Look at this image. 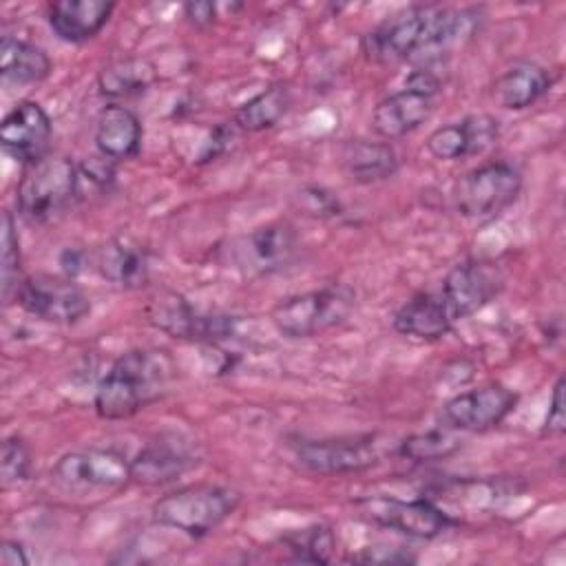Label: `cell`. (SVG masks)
I'll return each mask as SVG.
<instances>
[{"label": "cell", "instance_id": "obj_1", "mask_svg": "<svg viewBox=\"0 0 566 566\" xmlns=\"http://www.w3.org/2000/svg\"><path fill=\"white\" fill-rule=\"evenodd\" d=\"M473 20L462 11L440 7H409L371 29L363 38V53L374 64H396L413 55H440L471 31Z\"/></svg>", "mask_w": 566, "mask_h": 566}, {"label": "cell", "instance_id": "obj_2", "mask_svg": "<svg viewBox=\"0 0 566 566\" xmlns=\"http://www.w3.org/2000/svg\"><path fill=\"white\" fill-rule=\"evenodd\" d=\"M175 376V363L164 349H130L115 358L95 387L93 409L102 420H126L159 400Z\"/></svg>", "mask_w": 566, "mask_h": 566}, {"label": "cell", "instance_id": "obj_3", "mask_svg": "<svg viewBox=\"0 0 566 566\" xmlns=\"http://www.w3.org/2000/svg\"><path fill=\"white\" fill-rule=\"evenodd\" d=\"M241 493L221 484H186L161 495L150 515L155 524L190 537H203L221 526L239 506Z\"/></svg>", "mask_w": 566, "mask_h": 566}, {"label": "cell", "instance_id": "obj_4", "mask_svg": "<svg viewBox=\"0 0 566 566\" xmlns=\"http://www.w3.org/2000/svg\"><path fill=\"white\" fill-rule=\"evenodd\" d=\"M77 192V166L69 157L46 155L27 166L20 177L15 188L18 214L29 223H49L71 206Z\"/></svg>", "mask_w": 566, "mask_h": 566}, {"label": "cell", "instance_id": "obj_5", "mask_svg": "<svg viewBox=\"0 0 566 566\" xmlns=\"http://www.w3.org/2000/svg\"><path fill=\"white\" fill-rule=\"evenodd\" d=\"M356 294L347 285H323L279 301L270 314L272 325L287 338H312L340 325L354 310Z\"/></svg>", "mask_w": 566, "mask_h": 566}, {"label": "cell", "instance_id": "obj_6", "mask_svg": "<svg viewBox=\"0 0 566 566\" xmlns=\"http://www.w3.org/2000/svg\"><path fill=\"white\" fill-rule=\"evenodd\" d=\"M522 190V175L509 161H486L464 172L453 186L458 214L473 221H489L502 214Z\"/></svg>", "mask_w": 566, "mask_h": 566}, {"label": "cell", "instance_id": "obj_7", "mask_svg": "<svg viewBox=\"0 0 566 566\" xmlns=\"http://www.w3.org/2000/svg\"><path fill=\"white\" fill-rule=\"evenodd\" d=\"M396 447L398 442H391L389 436L382 433L321 438L301 442L296 447V460L310 473L345 475L378 464L387 453L396 451Z\"/></svg>", "mask_w": 566, "mask_h": 566}, {"label": "cell", "instance_id": "obj_8", "mask_svg": "<svg viewBox=\"0 0 566 566\" xmlns=\"http://www.w3.org/2000/svg\"><path fill=\"white\" fill-rule=\"evenodd\" d=\"M440 93V80L427 71H413L405 86L382 97L371 111V128L385 142L405 137L420 128L433 113L436 97Z\"/></svg>", "mask_w": 566, "mask_h": 566}, {"label": "cell", "instance_id": "obj_9", "mask_svg": "<svg viewBox=\"0 0 566 566\" xmlns=\"http://www.w3.org/2000/svg\"><path fill=\"white\" fill-rule=\"evenodd\" d=\"M298 248L296 230L287 221H274L234 237L226 248V259L248 276H268L290 268Z\"/></svg>", "mask_w": 566, "mask_h": 566}, {"label": "cell", "instance_id": "obj_10", "mask_svg": "<svg viewBox=\"0 0 566 566\" xmlns=\"http://www.w3.org/2000/svg\"><path fill=\"white\" fill-rule=\"evenodd\" d=\"M356 506L365 520L418 539L440 537L455 526V520L429 497L402 500L394 495H369L358 500Z\"/></svg>", "mask_w": 566, "mask_h": 566}, {"label": "cell", "instance_id": "obj_11", "mask_svg": "<svg viewBox=\"0 0 566 566\" xmlns=\"http://www.w3.org/2000/svg\"><path fill=\"white\" fill-rule=\"evenodd\" d=\"M15 301L31 316L55 325H75L91 312L88 294L66 274L24 276Z\"/></svg>", "mask_w": 566, "mask_h": 566}, {"label": "cell", "instance_id": "obj_12", "mask_svg": "<svg viewBox=\"0 0 566 566\" xmlns=\"http://www.w3.org/2000/svg\"><path fill=\"white\" fill-rule=\"evenodd\" d=\"M504 281V272L495 261L464 259L444 274L438 292L455 323L484 310L502 292Z\"/></svg>", "mask_w": 566, "mask_h": 566}, {"label": "cell", "instance_id": "obj_13", "mask_svg": "<svg viewBox=\"0 0 566 566\" xmlns=\"http://www.w3.org/2000/svg\"><path fill=\"white\" fill-rule=\"evenodd\" d=\"M55 482L71 491H117L126 486L130 460L113 449H82L64 453L51 469Z\"/></svg>", "mask_w": 566, "mask_h": 566}, {"label": "cell", "instance_id": "obj_14", "mask_svg": "<svg viewBox=\"0 0 566 566\" xmlns=\"http://www.w3.org/2000/svg\"><path fill=\"white\" fill-rule=\"evenodd\" d=\"M517 405V394L502 382H484L480 387L455 394L442 405V424L451 431L482 433L495 429Z\"/></svg>", "mask_w": 566, "mask_h": 566}, {"label": "cell", "instance_id": "obj_15", "mask_svg": "<svg viewBox=\"0 0 566 566\" xmlns=\"http://www.w3.org/2000/svg\"><path fill=\"white\" fill-rule=\"evenodd\" d=\"M53 124L49 113L33 99L18 102L0 124V144L24 168L49 155Z\"/></svg>", "mask_w": 566, "mask_h": 566}, {"label": "cell", "instance_id": "obj_16", "mask_svg": "<svg viewBox=\"0 0 566 566\" xmlns=\"http://www.w3.org/2000/svg\"><path fill=\"white\" fill-rule=\"evenodd\" d=\"M146 318L159 332L181 340L226 338L230 325L219 316L199 314L186 296L177 292H159L146 305Z\"/></svg>", "mask_w": 566, "mask_h": 566}, {"label": "cell", "instance_id": "obj_17", "mask_svg": "<svg viewBox=\"0 0 566 566\" xmlns=\"http://www.w3.org/2000/svg\"><path fill=\"white\" fill-rule=\"evenodd\" d=\"M497 139V122L489 115H469L460 122L438 126L424 146L440 161H455L484 153Z\"/></svg>", "mask_w": 566, "mask_h": 566}, {"label": "cell", "instance_id": "obj_18", "mask_svg": "<svg viewBox=\"0 0 566 566\" xmlns=\"http://www.w3.org/2000/svg\"><path fill=\"white\" fill-rule=\"evenodd\" d=\"M144 128L139 117L124 104H106L95 119V148L111 161L133 159L142 148Z\"/></svg>", "mask_w": 566, "mask_h": 566}, {"label": "cell", "instance_id": "obj_19", "mask_svg": "<svg viewBox=\"0 0 566 566\" xmlns=\"http://www.w3.org/2000/svg\"><path fill=\"white\" fill-rule=\"evenodd\" d=\"M195 464L197 455L188 444L179 442L177 438H157L130 460V475L135 482L157 486L172 482Z\"/></svg>", "mask_w": 566, "mask_h": 566}, {"label": "cell", "instance_id": "obj_20", "mask_svg": "<svg viewBox=\"0 0 566 566\" xmlns=\"http://www.w3.org/2000/svg\"><path fill=\"white\" fill-rule=\"evenodd\" d=\"M115 4L106 0H57L49 4L51 31L71 44H82L95 38L111 20Z\"/></svg>", "mask_w": 566, "mask_h": 566}, {"label": "cell", "instance_id": "obj_21", "mask_svg": "<svg viewBox=\"0 0 566 566\" xmlns=\"http://www.w3.org/2000/svg\"><path fill=\"white\" fill-rule=\"evenodd\" d=\"M553 86L551 69L520 60L504 69L493 82V99L506 111H524L542 99Z\"/></svg>", "mask_w": 566, "mask_h": 566}, {"label": "cell", "instance_id": "obj_22", "mask_svg": "<svg viewBox=\"0 0 566 566\" xmlns=\"http://www.w3.org/2000/svg\"><path fill=\"white\" fill-rule=\"evenodd\" d=\"M95 270L117 287L137 290L150 279V261L144 245L130 239H111L95 250Z\"/></svg>", "mask_w": 566, "mask_h": 566}, {"label": "cell", "instance_id": "obj_23", "mask_svg": "<svg viewBox=\"0 0 566 566\" xmlns=\"http://www.w3.org/2000/svg\"><path fill=\"white\" fill-rule=\"evenodd\" d=\"M394 329L418 340H438L453 327L440 292H418L394 314Z\"/></svg>", "mask_w": 566, "mask_h": 566}, {"label": "cell", "instance_id": "obj_24", "mask_svg": "<svg viewBox=\"0 0 566 566\" xmlns=\"http://www.w3.org/2000/svg\"><path fill=\"white\" fill-rule=\"evenodd\" d=\"M340 164L356 184H378L396 175L398 155L389 142L349 139L340 150Z\"/></svg>", "mask_w": 566, "mask_h": 566}, {"label": "cell", "instance_id": "obj_25", "mask_svg": "<svg viewBox=\"0 0 566 566\" xmlns=\"http://www.w3.org/2000/svg\"><path fill=\"white\" fill-rule=\"evenodd\" d=\"M49 73H51V60L44 49L13 35L2 38L0 75L4 84L29 86L46 80Z\"/></svg>", "mask_w": 566, "mask_h": 566}, {"label": "cell", "instance_id": "obj_26", "mask_svg": "<svg viewBox=\"0 0 566 566\" xmlns=\"http://www.w3.org/2000/svg\"><path fill=\"white\" fill-rule=\"evenodd\" d=\"M292 95L285 84H272L261 93L252 95L234 111V126L243 133H261L279 124V119L290 111Z\"/></svg>", "mask_w": 566, "mask_h": 566}, {"label": "cell", "instance_id": "obj_27", "mask_svg": "<svg viewBox=\"0 0 566 566\" xmlns=\"http://www.w3.org/2000/svg\"><path fill=\"white\" fill-rule=\"evenodd\" d=\"M281 542L290 551V559L303 564H327L336 548L334 531L327 524H310L290 531L281 537Z\"/></svg>", "mask_w": 566, "mask_h": 566}, {"label": "cell", "instance_id": "obj_28", "mask_svg": "<svg viewBox=\"0 0 566 566\" xmlns=\"http://www.w3.org/2000/svg\"><path fill=\"white\" fill-rule=\"evenodd\" d=\"M153 82V69L144 60H119L99 73V93L106 97H130Z\"/></svg>", "mask_w": 566, "mask_h": 566}, {"label": "cell", "instance_id": "obj_29", "mask_svg": "<svg viewBox=\"0 0 566 566\" xmlns=\"http://www.w3.org/2000/svg\"><path fill=\"white\" fill-rule=\"evenodd\" d=\"M460 449V440L453 436L451 429H429L422 433H413L398 442L396 453L411 460V462H433L449 458Z\"/></svg>", "mask_w": 566, "mask_h": 566}, {"label": "cell", "instance_id": "obj_30", "mask_svg": "<svg viewBox=\"0 0 566 566\" xmlns=\"http://www.w3.org/2000/svg\"><path fill=\"white\" fill-rule=\"evenodd\" d=\"M24 276L20 274V241L11 212L2 214V298L11 303L18 296Z\"/></svg>", "mask_w": 566, "mask_h": 566}, {"label": "cell", "instance_id": "obj_31", "mask_svg": "<svg viewBox=\"0 0 566 566\" xmlns=\"http://www.w3.org/2000/svg\"><path fill=\"white\" fill-rule=\"evenodd\" d=\"M0 475L2 486H18L31 478V451L22 438L7 436L2 440Z\"/></svg>", "mask_w": 566, "mask_h": 566}, {"label": "cell", "instance_id": "obj_32", "mask_svg": "<svg viewBox=\"0 0 566 566\" xmlns=\"http://www.w3.org/2000/svg\"><path fill=\"white\" fill-rule=\"evenodd\" d=\"M566 429V411H564V378L559 376L553 385L551 407L544 420V433L548 436H562Z\"/></svg>", "mask_w": 566, "mask_h": 566}, {"label": "cell", "instance_id": "obj_33", "mask_svg": "<svg viewBox=\"0 0 566 566\" xmlns=\"http://www.w3.org/2000/svg\"><path fill=\"white\" fill-rule=\"evenodd\" d=\"M352 559L363 562V564H409V562H416V557L409 555V551L396 548V546H367V548H363V553H358Z\"/></svg>", "mask_w": 566, "mask_h": 566}, {"label": "cell", "instance_id": "obj_34", "mask_svg": "<svg viewBox=\"0 0 566 566\" xmlns=\"http://www.w3.org/2000/svg\"><path fill=\"white\" fill-rule=\"evenodd\" d=\"M237 126H234V122L230 124V126H217L214 130H212V135H210V139L206 142V146H203V150H201V155H199V164H206V161H212L219 153H223L226 148H228V142H232L234 139V135H237Z\"/></svg>", "mask_w": 566, "mask_h": 566}, {"label": "cell", "instance_id": "obj_35", "mask_svg": "<svg viewBox=\"0 0 566 566\" xmlns=\"http://www.w3.org/2000/svg\"><path fill=\"white\" fill-rule=\"evenodd\" d=\"M301 197L312 201V206H310V212H314L316 217H325V214H338V212H340L338 199H334V197H332L329 192H325L323 188H312V190L303 192Z\"/></svg>", "mask_w": 566, "mask_h": 566}, {"label": "cell", "instance_id": "obj_36", "mask_svg": "<svg viewBox=\"0 0 566 566\" xmlns=\"http://www.w3.org/2000/svg\"><path fill=\"white\" fill-rule=\"evenodd\" d=\"M214 11L217 4L214 2H186L184 4V15L188 18L190 24L195 27H210L214 22Z\"/></svg>", "mask_w": 566, "mask_h": 566}, {"label": "cell", "instance_id": "obj_37", "mask_svg": "<svg viewBox=\"0 0 566 566\" xmlns=\"http://www.w3.org/2000/svg\"><path fill=\"white\" fill-rule=\"evenodd\" d=\"M0 564L2 566H27L29 557H27L24 546L15 539H4L0 546Z\"/></svg>", "mask_w": 566, "mask_h": 566}]
</instances>
